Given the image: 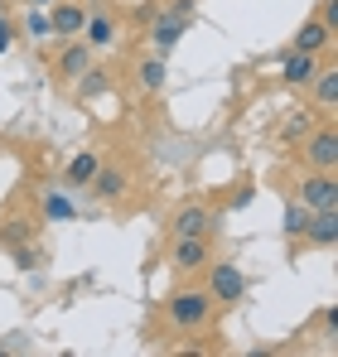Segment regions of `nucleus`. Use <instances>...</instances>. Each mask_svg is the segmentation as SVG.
Here are the masks:
<instances>
[{"instance_id": "9b49d317", "label": "nucleus", "mask_w": 338, "mask_h": 357, "mask_svg": "<svg viewBox=\"0 0 338 357\" xmlns=\"http://www.w3.org/2000/svg\"><path fill=\"white\" fill-rule=\"evenodd\" d=\"M82 24H87V15H82L78 5H54V15H49V29H54V34H63V39H73Z\"/></svg>"}, {"instance_id": "412c9836", "label": "nucleus", "mask_w": 338, "mask_h": 357, "mask_svg": "<svg viewBox=\"0 0 338 357\" xmlns=\"http://www.w3.org/2000/svg\"><path fill=\"white\" fill-rule=\"evenodd\" d=\"M24 34H29V39H49V34H54V29H49V15H34V10H29V20H24Z\"/></svg>"}, {"instance_id": "1a4fd4ad", "label": "nucleus", "mask_w": 338, "mask_h": 357, "mask_svg": "<svg viewBox=\"0 0 338 357\" xmlns=\"http://www.w3.org/2000/svg\"><path fill=\"white\" fill-rule=\"evenodd\" d=\"M304 237L314 241V246H334V241H338V208L309 213V227H304Z\"/></svg>"}, {"instance_id": "4be33fe9", "label": "nucleus", "mask_w": 338, "mask_h": 357, "mask_svg": "<svg viewBox=\"0 0 338 357\" xmlns=\"http://www.w3.org/2000/svg\"><path fill=\"white\" fill-rule=\"evenodd\" d=\"M319 24H324L329 34L338 29V0H324V15H319Z\"/></svg>"}, {"instance_id": "ddd939ff", "label": "nucleus", "mask_w": 338, "mask_h": 357, "mask_svg": "<svg viewBox=\"0 0 338 357\" xmlns=\"http://www.w3.org/2000/svg\"><path fill=\"white\" fill-rule=\"evenodd\" d=\"M309 87H314V97H319V107H324V112H334V107H338V68L314 73V82H309Z\"/></svg>"}, {"instance_id": "dca6fc26", "label": "nucleus", "mask_w": 338, "mask_h": 357, "mask_svg": "<svg viewBox=\"0 0 338 357\" xmlns=\"http://www.w3.org/2000/svg\"><path fill=\"white\" fill-rule=\"evenodd\" d=\"M140 87H150V92L165 87V59H145L140 63Z\"/></svg>"}, {"instance_id": "393cba45", "label": "nucleus", "mask_w": 338, "mask_h": 357, "mask_svg": "<svg viewBox=\"0 0 338 357\" xmlns=\"http://www.w3.org/2000/svg\"><path fill=\"white\" fill-rule=\"evenodd\" d=\"M39 5H44V0H39Z\"/></svg>"}, {"instance_id": "f8f14e48", "label": "nucleus", "mask_w": 338, "mask_h": 357, "mask_svg": "<svg viewBox=\"0 0 338 357\" xmlns=\"http://www.w3.org/2000/svg\"><path fill=\"white\" fill-rule=\"evenodd\" d=\"M82 68H92V54H87V44H68L63 54H58V73L68 77V82H78V73Z\"/></svg>"}, {"instance_id": "6e6552de", "label": "nucleus", "mask_w": 338, "mask_h": 357, "mask_svg": "<svg viewBox=\"0 0 338 357\" xmlns=\"http://www.w3.org/2000/svg\"><path fill=\"white\" fill-rule=\"evenodd\" d=\"M169 261H174L179 271H203V266H208V241L203 237H179Z\"/></svg>"}, {"instance_id": "aec40b11", "label": "nucleus", "mask_w": 338, "mask_h": 357, "mask_svg": "<svg viewBox=\"0 0 338 357\" xmlns=\"http://www.w3.org/2000/svg\"><path fill=\"white\" fill-rule=\"evenodd\" d=\"M314 130V121H309V112H295V116L285 121V140H300V135H309Z\"/></svg>"}, {"instance_id": "0eeeda50", "label": "nucleus", "mask_w": 338, "mask_h": 357, "mask_svg": "<svg viewBox=\"0 0 338 357\" xmlns=\"http://www.w3.org/2000/svg\"><path fill=\"white\" fill-rule=\"evenodd\" d=\"M208 227H213V213L198 208V203H189V208L174 213V237H208Z\"/></svg>"}, {"instance_id": "4468645a", "label": "nucleus", "mask_w": 338, "mask_h": 357, "mask_svg": "<svg viewBox=\"0 0 338 357\" xmlns=\"http://www.w3.org/2000/svg\"><path fill=\"white\" fill-rule=\"evenodd\" d=\"M92 188H97V198H121V193H126V169H102V165H97Z\"/></svg>"}, {"instance_id": "5701e85b", "label": "nucleus", "mask_w": 338, "mask_h": 357, "mask_svg": "<svg viewBox=\"0 0 338 357\" xmlns=\"http://www.w3.org/2000/svg\"><path fill=\"white\" fill-rule=\"evenodd\" d=\"M15 261H20V271H34V266H39V251H20Z\"/></svg>"}, {"instance_id": "f257e3e1", "label": "nucleus", "mask_w": 338, "mask_h": 357, "mask_svg": "<svg viewBox=\"0 0 338 357\" xmlns=\"http://www.w3.org/2000/svg\"><path fill=\"white\" fill-rule=\"evenodd\" d=\"M208 319H213L208 290H184V295L169 299V324H174V328H203Z\"/></svg>"}, {"instance_id": "7ed1b4c3", "label": "nucleus", "mask_w": 338, "mask_h": 357, "mask_svg": "<svg viewBox=\"0 0 338 357\" xmlns=\"http://www.w3.org/2000/svg\"><path fill=\"white\" fill-rule=\"evenodd\" d=\"M242 295H247V275H242L232 261H218V266L208 271V299H213V304H237Z\"/></svg>"}, {"instance_id": "2eb2a0df", "label": "nucleus", "mask_w": 338, "mask_h": 357, "mask_svg": "<svg viewBox=\"0 0 338 357\" xmlns=\"http://www.w3.org/2000/svg\"><path fill=\"white\" fill-rule=\"evenodd\" d=\"M82 29H87V44H97V49H102V44H112V34H116L107 15H92V20H87Z\"/></svg>"}, {"instance_id": "20e7f679", "label": "nucleus", "mask_w": 338, "mask_h": 357, "mask_svg": "<svg viewBox=\"0 0 338 357\" xmlns=\"http://www.w3.org/2000/svg\"><path fill=\"white\" fill-rule=\"evenodd\" d=\"M300 203H304L309 213L338 208V174H334V169H319L314 178H304V188H300Z\"/></svg>"}, {"instance_id": "f03ea898", "label": "nucleus", "mask_w": 338, "mask_h": 357, "mask_svg": "<svg viewBox=\"0 0 338 357\" xmlns=\"http://www.w3.org/2000/svg\"><path fill=\"white\" fill-rule=\"evenodd\" d=\"M189 20H193V0H174L165 15L155 20V29H150V39H155V49L169 54L179 39H184V29H189Z\"/></svg>"}, {"instance_id": "39448f33", "label": "nucleus", "mask_w": 338, "mask_h": 357, "mask_svg": "<svg viewBox=\"0 0 338 357\" xmlns=\"http://www.w3.org/2000/svg\"><path fill=\"white\" fill-rule=\"evenodd\" d=\"M304 160L314 165V169H338V130H309V140H304Z\"/></svg>"}, {"instance_id": "423d86ee", "label": "nucleus", "mask_w": 338, "mask_h": 357, "mask_svg": "<svg viewBox=\"0 0 338 357\" xmlns=\"http://www.w3.org/2000/svg\"><path fill=\"white\" fill-rule=\"evenodd\" d=\"M314 73H319V54H300V49H290L285 63H281V77L290 82V87H309Z\"/></svg>"}, {"instance_id": "6ab92c4d", "label": "nucleus", "mask_w": 338, "mask_h": 357, "mask_svg": "<svg viewBox=\"0 0 338 357\" xmlns=\"http://www.w3.org/2000/svg\"><path fill=\"white\" fill-rule=\"evenodd\" d=\"M44 213H49L54 222H68V218H73V203H68L63 193H49V198H44Z\"/></svg>"}, {"instance_id": "b1692460", "label": "nucleus", "mask_w": 338, "mask_h": 357, "mask_svg": "<svg viewBox=\"0 0 338 357\" xmlns=\"http://www.w3.org/2000/svg\"><path fill=\"white\" fill-rule=\"evenodd\" d=\"M10 34H15V29H10V20H5V15H0V54H5V49H10Z\"/></svg>"}, {"instance_id": "9d476101", "label": "nucleus", "mask_w": 338, "mask_h": 357, "mask_svg": "<svg viewBox=\"0 0 338 357\" xmlns=\"http://www.w3.org/2000/svg\"><path fill=\"white\" fill-rule=\"evenodd\" d=\"M329 39H334V34H329L319 20H304V24L295 29V49H300V54H324V49H329Z\"/></svg>"}, {"instance_id": "f3484780", "label": "nucleus", "mask_w": 338, "mask_h": 357, "mask_svg": "<svg viewBox=\"0 0 338 357\" xmlns=\"http://www.w3.org/2000/svg\"><path fill=\"white\" fill-rule=\"evenodd\" d=\"M92 174H97V155H78L68 165V183H92Z\"/></svg>"}, {"instance_id": "a211bd4d", "label": "nucleus", "mask_w": 338, "mask_h": 357, "mask_svg": "<svg viewBox=\"0 0 338 357\" xmlns=\"http://www.w3.org/2000/svg\"><path fill=\"white\" fill-rule=\"evenodd\" d=\"M304 227H309V208H304V203H290V208H285V232L300 237Z\"/></svg>"}]
</instances>
